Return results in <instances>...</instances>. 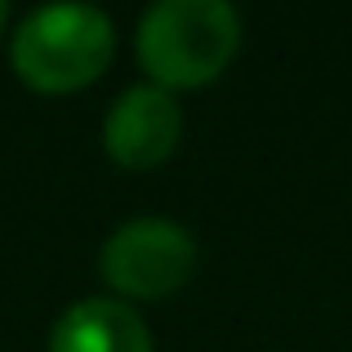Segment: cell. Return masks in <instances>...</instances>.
Segmentation results:
<instances>
[{"instance_id": "cell-3", "label": "cell", "mask_w": 352, "mask_h": 352, "mask_svg": "<svg viewBox=\"0 0 352 352\" xmlns=\"http://www.w3.org/2000/svg\"><path fill=\"white\" fill-rule=\"evenodd\" d=\"M98 272L120 299H165L197 272V241L174 219H129L107 236Z\"/></svg>"}, {"instance_id": "cell-4", "label": "cell", "mask_w": 352, "mask_h": 352, "mask_svg": "<svg viewBox=\"0 0 352 352\" xmlns=\"http://www.w3.org/2000/svg\"><path fill=\"white\" fill-rule=\"evenodd\" d=\"M183 134V107L161 85H129L103 116V147L120 170H156Z\"/></svg>"}, {"instance_id": "cell-6", "label": "cell", "mask_w": 352, "mask_h": 352, "mask_svg": "<svg viewBox=\"0 0 352 352\" xmlns=\"http://www.w3.org/2000/svg\"><path fill=\"white\" fill-rule=\"evenodd\" d=\"M5 18H9V5L0 0V32H5Z\"/></svg>"}, {"instance_id": "cell-2", "label": "cell", "mask_w": 352, "mask_h": 352, "mask_svg": "<svg viewBox=\"0 0 352 352\" xmlns=\"http://www.w3.org/2000/svg\"><path fill=\"white\" fill-rule=\"evenodd\" d=\"M116 27L98 5H45L18 23L9 63L36 94H72L107 72Z\"/></svg>"}, {"instance_id": "cell-1", "label": "cell", "mask_w": 352, "mask_h": 352, "mask_svg": "<svg viewBox=\"0 0 352 352\" xmlns=\"http://www.w3.org/2000/svg\"><path fill=\"white\" fill-rule=\"evenodd\" d=\"M134 50L152 85H210L241 50V18L228 0H156L138 18Z\"/></svg>"}, {"instance_id": "cell-5", "label": "cell", "mask_w": 352, "mask_h": 352, "mask_svg": "<svg viewBox=\"0 0 352 352\" xmlns=\"http://www.w3.org/2000/svg\"><path fill=\"white\" fill-rule=\"evenodd\" d=\"M50 352H156L143 317L125 299H80L54 321Z\"/></svg>"}]
</instances>
